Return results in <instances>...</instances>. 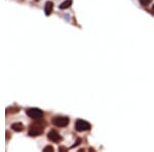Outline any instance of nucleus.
<instances>
[{
	"mask_svg": "<svg viewBox=\"0 0 154 152\" xmlns=\"http://www.w3.org/2000/svg\"><path fill=\"white\" fill-rule=\"evenodd\" d=\"M152 11H154V4H153V6H152Z\"/></svg>",
	"mask_w": 154,
	"mask_h": 152,
	"instance_id": "15",
	"label": "nucleus"
},
{
	"mask_svg": "<svg viewBox=\"0 0 154 152\" xmlns=\"http://www.w3.org/2000/svg\"><path fill=\"white\" fill-rule=\"evenodd\" d=\"M35 1H36V2H38V1H40V0H35Z\"/></svg>",
	"mask_w": 154,
	"mask_h": 152,
	"instance_id": "16",
	"label": "nucleus"
},
{
	"mask_svg": "<svg viewBox=\"0 0 154 152\" xmlns=\"http://www.w3.org/2000/svg\"><path fill=\"white\" fill-rule=\"evenodd\" d=\"M48 138L49 141L54 142V143H59V142H61L63 140V138L61 137V135H60L58 132L54 131V129H51V132L48 133Z\"/></svg>",
	"mask_w": 154,
	"mask_h": 152,
	"instance_id": "5",
	"label": "nucleus"
},
{
	"mask_svg": "<svg viewBox=\"0 0 154 152\" xmlns=\"http://www.w3.org/2000/svg\"><path fill=\"white\" fill-rule=\"evenodd\" d=\"M11 129H14V132H23L24 131V124L21 123H14L11 124Z\"/></svg>",
	"mask_w": 154,
	"mask_h": 152,
	"instance_id": "7",
	"label": "nucleus"
},
{
	"mask_svg": "<svg viewBox=\"0 0 154 152\" xmlns=\"http://www.w3.org/2000/svg\"><path fill=\"white\" fill-rule=\"evenodd\" d=\"M72 5V0H65V1L63 2V3L60 5V8L61 9H67L69 8Z\"/></svg>",
	"mask_w": 154,
	"mask_h": 152,
	"instance_id": "8",
	"label": "nucleus"
},
{
	"mask_svg": "<svg viewBox=\"0 0 154 152\" xmlns=\"http://www.w3.org/2000/svg\"><path fill=\"white\" fill-rule=\"evenodd\" d=\"M26 114L30 118L35 119V120H39L43 117V111L40 110L39 108H29L26 110Z\"/></svg>",
	"mask_w": 154,
	"mask_h": 152,
	"instance_id": "3",
	"label": "nucleus"
},
{
	"mask_svg": "<svg viewBox=\"0 0 154 152\" xmlns=\"http://www.w3.org/2000/svg\"><path fill=\"white\" fill-rule=\"evenodd\" d=\"M20 111V108H18V107H9V108L6 109V113H17V112Z\"/></svg>",
	"mask_w": 154,
	"mask_h": 152,
	"instance_id": "9",
	"label": "nucleus"
},
{
	"mask_svg": "<svg viewBox=\"0 0 154 152\" xmlns=\"http://www.w3.org/2000/svg\"><path fill=\"white\" fill-rule=\"evenodd\" d=\"M70 123V119L67 116H56L53 118V124L58 128H66Z\"/></svg>",
	"mask_w": 154,
	"mask_h": 152,
	"instance_id": "2",
	"label": "nucleus"
},
{
	"mask_svg": "<svg viewBox=\"0 0 154 152\" xmlns=\"http://www.w3.org/2000/svg\"><path fill=\"white\" fill-rule=\"evenodd\" d=\"M54 148L51 145L44 147V149H43V152H54Z\"/></svg>",
	"mask_w": 154,
	"mask_h": 152,
	"instance_id": "10",
	"label": "nucleus"
},
{
	"mask_svg": "<svg viewBox=\"0 0 154 152\" xmlns=\"http://www.w3.org/2000/svg\"><path fill=\"white\" fill-rule=\"evenodd\" d=\"M8 139H9V133L6 132V140H8Z\"/></svg>",
	"mask_w": 154,
	"mask_h": 152,
	"instance_id": "14",
	"label": "nucleus"
},
{
	"mask_svg": "<svg viewBox=\"0 0 154 152\" xmlns=\"http://www.w3.org/2000/svg\"><path fill=\"white\" fill-rule=\"evenodd\" d=\"M91 129V123L83 119H78L75 123V129L77 132H86Z\"/></svg>",
	"mask_w": 154,
	"mask_h": 152,
	"instance_id": "4",
	"label": "nucleus"
},
{
	"mask_svg": "<svg viewBox=\"0 0 154 152\" xmlns=\"http://www.w3.org/2000/svg\"><path fill=\"white\" fill-rule=\"evenodd\" d=\"M53 11H54V3L51 1H48L45 3V6H44V11H45V14H46V16H51Z\"/></svg>",
	"mask_w": 154,
	"mask_h": 152,
	"instance_id": "6",
	"label": "nucleus"
},
{
	"mask_svg": "<svg viewBox=\"0 0 154 152\" xmlns=\"http://www.w3.org/2000/svg\"><path fill=\"white\" fill-rule=\"evenodd\" d=\"M139 1H140V3L142 4V5L146 6V5H148V4L151 3V2H152V0H139Z\"/></svg>",
	"mask_w": 154,
	"mask_h": 152,
	"instance_id": "11",
	"label": "nucleus"
},
{
	"mask_svg": "<svg viewBox=\"0 0 154 152\" xmlns=\"http://www.w3.org/2000/svg\"><path fill=\"white\" fill-rule=\"evenodd\" d=\"M80 142H81L80 139H77V141L75 142V144H74V145L72 146V147H75V146H77V145H79V144H80Z\"/></svg>",
	"mask_w": 154,
	"mask_h": 152,
	"instance_id": "12",
	"label": "nucleus"
},
{
	"mask_svg": "<svg viewBox=\"0 0 154 152\" xmlns=\"http://www.w3.org/2000/svg\"><path fill=\"white\" fill-rule=\"evenodd\" d=\"M44 132V123L40 121H36V123L30 124L28 129V135L30 137H38L43 134Z\"/></svg>",
	"mask_w": 154,
	"mask_h": 152,
	"instance_id": "1",
	"label": "nucleus"
},
{
	"mask_svg": "<svg viewBox=\"0 0 154 152\" xmlns=\"http://www.w3.org/2000/svg\"><path fill=\"white\" fill-rule=\"evenodd\" d=\"M59 150L60 151H67V148H65V147H59Z\"/></svg>",
	"mask_w": 154,
	"mask_h": 152,
	"instance_id": "13",
	"label": "nucleus"
}]
</instances>
